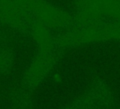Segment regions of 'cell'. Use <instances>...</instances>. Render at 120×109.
I'll use <instances>...</instances> for the list:
<instances>
[{
  "label": "cell",
  "instance_id": "1",
  "mask_svg": "<svg viewBox=\"0 0 120 109\" xmlns=\"http://www.w3.org/2000/svg\"><path fill=\"white\" fill-rule=\"evenodd\" d=\"M8 66V54H0V69H6Z\"/></svg>",
  "mask_w": 120,
  "mask_h": 109
}]
</instances>
